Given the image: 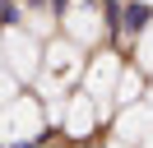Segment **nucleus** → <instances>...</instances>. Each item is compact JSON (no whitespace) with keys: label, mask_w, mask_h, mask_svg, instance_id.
Masks as SVG:
<instances>
[{"label":"nucleus","mask_w":153,"mask_h":148,"mask_svg":"<svg viewBox=\"0 0 153 148\" xmlns=\"http://www.w3.org/2000/svg\"><path fill=\"white\" fill-rule=\"evenodd\" d=\"M47 111L37 97H14L10 107H0V148H23L47 130Z\"/></svg>","instance_id":"obj_1"},{"label":"nucleus","mask_w":153,"mask_h":148,"mask_svg":"<svg viewBox=\"0 0 153 148\" xmlns=\"http://www.w3.org/2000/svg\"><path fill=\"white\" fill-rule=\"evenodd\" d=\"M0 37H5V65H10V74L19 83L23 79H37L42 74V51H47V46H42L28 28H10V33H0Z\"/></svg>","instance_id":"obj_2"},{"label":"nucleus","mask_w":153,"mask_h":148,"mask_svg":"<svg viewBox=\"0 0 153 148\" xmlns=\"http://www.w3.org/2000/svg\"><path fill=\"white\" fill-rule=\"evenodd\" d=\"M116 79H121V56L116 51H102L84 65V92L97 102V111L107 116V107L116 102Z\"/></svg>","instance_id":"obj_3"},{"label":"nucleus","mask_w":153,"mask_h":148,"mask_svg":"<svg viewBox=\"0 0 153 148\" xmlns=\"http://www.w3.org/2000/svg\"><path fill=\"white\" fill-rule=\"evenodd\" d=\"M42 74L60 79L65 88H70L74 79H84V46H79L74 37H56V42H47V51H42Z\"/></svg>","instance_id":"obj_4"},{"label":"nucleus","mask_w":153,"mask_h":148,"mask_svg":"<svg viewBox=\"0 0 153 148\" xmlns=\"http://www.w3.org/2000/svg\"><path fill=\"white\" fill-rule=\"evenodd\" d=\"M65 37H74L79 46H97L107 37V14L93 0H74V5L65 9Z\"/></svg>","instance_id":"obj_5"},{"label":"nucleus","mask_w":153,"mask_h":148,"mask_svg":"<svg viewBox=\"0 0 153 148\" xmlns=\"http://www.w3.org/2000/svg\"><path fill=\"white\" fill-rule=\"evenodd\" d=\"M97 120H102V111H97V102L88 97V92H70V97H65L60 130H65L70 139H88V134L97 130Z\"/></svg>","instance_id":"obj_6"},{"label":"nucleus","mask_w":153,"mask_h":148,"mask_svg":"<svg viewBox=\"0 0 153 148\" xmlns=\"http://www.w3.org/2000/svg\"><path fill=\"white\" fill-rule=\"evenodd\" d=\"M153 130V102H130L116 116V139H144Z\"/></svg>","instance_id":"obj_7"},{"label":"nucleus","mask_w":153,"mask_h":148,"mask_svg":"<svg viewBox=\"0 0 153 148\" xmlns=\"http://www.w3.org/2000/svg\"><path fill=\"white\" fill-rule=\"evenodd\" d=\"M139 92H144V74L139 70H121V79H116V102L130 107V102H139Z\"/></svg>","instance_id":"obj_8"},{"label":"nucleus","mask_w":153,"mask_h":148,"mask_svg":"<svg viewBox=\"0 0 153 148\" xmlns=\"http://www.w3.org/2000/svg\"><path fill=\"white\" fill-rule=\"evenodd\" d=\"M51 23H56V18H51V9H28V33H33V37L51 33Z\"/></svg>","instance_id":"obj_9"},{"label":"nucleus","mask_w":153,"mask_h":148,"mask_svg":"<svg viewBox=\"0 0 153 148\" xmlns=\"http://www.w3.org/2000/svg\"><path fill=\"white\" fill-rule=\"evenodd\" d=\"M139 65L153 70V23H144V33H139Z\"/></svg>","instance_id":"obj_10"},{"label":"nucleus","mask_w":153,"mask_h":148,"mask_svg":"<svg viewBox=\"0 0 153 148\" xmlns=\"http://www.w3.org/2000/svg\"><path fill=\"white\" fill-rule=\"evenodd\" d=\"M14 97H19V79H14L10 70H0V107H10Z\"/></svg>","instance_id":"obj_11"},{"label":"nucleus","mask_w":153,"mask_h":148,"mask_svg":"<svg viewBox=\"0 0 153 148\" xmlns=\"http://www.w3.org/2000/svg\"><path fill=\"white\" fill-rule=\"evenodd\" d=\"M139 144H144V148H153V130H149V134H144V139H139Z\"/></svg>","instance_id":"obj_12"},{"label":"nucleus","mask_w":153,"mask_h":148,"mask_svg":"<svg viewBox=\"0 0 153 148\" xmlns=\"http://www.w3.org/2000/svg\"><path fill=\"white\" fill-rule=\"evenodd\" d=\"M0 65H5V37H0Z\"/></svg>","instance_id":"obj_13"},{"label":"nucleus","mask_w":153,"mask_h":148,"mask_svg":"<svg viewBox=\"0 0 153 148\" xmlns=\"http://www.w3.org/2000/svg\"><path fill=\"white\" fill-rule=\"evenodd\" d=\"M149 102H153V92H149Z\"/></svg>","instance_id":"obj_14"}]
</instances>
